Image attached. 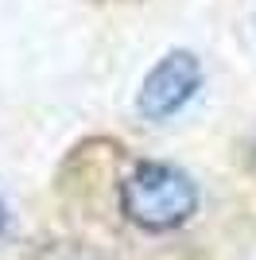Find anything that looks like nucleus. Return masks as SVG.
<instances>
[{
	"label": "nucleus",
	"mask_w": 256,
	"mask_h": 260,
	"mask_svg": "<svg viewBox=\"0 0 256 260\" xmlns=\"http://www.w3.org/2000/svg\"><path fill=\"white\" fill-rule=\"evenodd\" d=\"M120 210L132 225L148 233L179 229L198 210V186L190 175L159 159H144L124 175L120 183Z\"/></svg>",
	"instance_id": "nucleus-1"
},
{
	"label": "nucleus",
	"mask_w": 256,
	"mask_h": 260,
	"mask_svg": "<svg viewBox=\"0 0 256 260\" xmlns=\"http://www.w3.org/2000/svg\"><path fill=\"white\" fill-rule=\"evenodd\" d=\"M198 86H202V62L190 51H171L148 70L136 109L148 120H167L198 93Z\"/></svg>",
	"instance_id": "nucleus-2"
},
{
	"label": "nucleus",
	"mask_w": 256,
	"mask_h": 260,
	"mask_svg": "<svg viewBox=\"0 0 256 260\" xmlns=\"http://www.w3.org/2000/svg\"><path fill=\"white\" fill-rule=\"evenodd\" d=\"M8 229V210H4V202H0V233Z\"/></svg>",
	"instance_id": "nucleus-3"
}]
</instances>
